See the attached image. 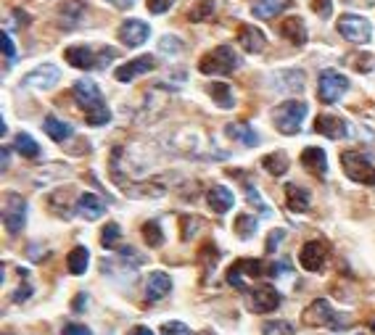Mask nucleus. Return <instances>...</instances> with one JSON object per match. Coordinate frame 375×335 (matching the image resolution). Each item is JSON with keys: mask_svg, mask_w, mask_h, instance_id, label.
I'll return each mask as SVG.
<instances>
[{"mask_svg": "<svg viewBox=\"0 0 375 335\" xmlns=\"http://www.w3.org/2000/svg\"><path fill=\"white\" fill-rule=\"evenodd\" d=\"M72 96H74V100H77V106L85 111L87 124L103 127V124L111 121L109 106H106V100H103V96H101V90H98V84L93 82V80H80V82H74Z\"/></svg>", "mask_w": 375, "mask_h": 335, "instance_id": "obj_1", "label": "nucleus"}, {"mask_svg": "<svg viewBox=\"0 0 375 335\" xmlns=\"http://www.w3.org/2000/svg\"><path fill=\"white\" fill-rule=\"evenodd\" d=\"M304 327H330V330H346L349 317H341L339 311L330 306L328 299L312 301L302 314Z\"/></svg>", "mask_w": 375, "mask_h": 335, "instance_id": "obj_2", "label": "nucleus"}, {"mask_svg": "<svg viewBox=\"0 0 375 335\" xmlns=\"http://www.w3.org/2000/svg\"><path fill=\"white\" fill-rule=\"evenodd\" d=\"M64 59L72 64L74 69H103L106 64L117 59V50L114 48H101V50H93L87 48V45H72V48L64 50Z\"/></svg>", "mask_w": 375, "mask_h": 335, "instance_id": "obj_3", "label": "nucleus"}, {"mask_svg": "<svg viewBox=\"0 0 375 335\" xmlns=\"http://www.w3.org/2000/svg\"><path fill=\"white\" fill-rule=\"evenodd\" d=\"M238 56L230 45H217L214 50H209L198 61V72L206 77H217V74H233L238 69Z\"/></svg>", "mask_w": 375, "mask_h": 335, "instance_id": "obj_4", "label": "nucleus"}, {"mask_svg": "<svg viewBox=\"0 0 375 335\" xmlns=\"http://www.w3.org/2000/svg\"><path fill=\"white\" fill-rule=\"evenodd\" d=\"M307 111H309V108H307L304 100H286V103H280V106L275 108L272 121H275L278 132H283V135H296V132L302 130Z\"/></svg>", "mask_w": 375, "mask_h": 335, "instance_id": "obj_5", "label": "nucleus"}, {"mask_svg": "<svg viewBox=\"0 0 375 335\" xmlns=\"http://www.w3.org/2000/svg\"><path fill=\"white\" fill-rule=\"evenodd\" d=\"M341 167L346 172V177L360 185H375V167L357 151H344L341 154Z\"/></svg>", "mask_w": 375, "mask_h": 335, "instance_id": "obj_6", "label": "nucleus"}, {"mask_svg": "<svg viewBox=\"0 0 375 335\" xmlns=\"http://www.w3.org/2000/svg\"><path fill=\"white\" fill-rule=\"evenodd\" d=\"M339 35L344 37V40L354 43V45H365V43H370V37H373V24H370L365 16L344 13L339 19Z\"/></svg>", "mask_w": 375, "mask_h": 335, "instance_id": "obj_7", "label": "nucleus"}, {"mask_svg": "<svg viewBox=\"0 0 375 335\" xmlns=\"http://www.w3.org/2000/svg\"><path fill=\"white\" fill-rule=\"evenodd\" d=\"M3 225L11 235H19L27 225V201L19 193H6L3 201Z\"/></svg>", "mask_w": 375, "mask_h": 335, "instance_id": "obj_8", "label": "nucleus"}, {"mask_svg": "<svg viewBox=\"0 0 375 335\" xmlns=\"http://www.w3.org/2000/svg\"><path fill=\"white\" fill-rule=\"evenodd\" d=\"M346 90H349V80L336 69H325L317 80V98L323 103H336Z\"/></svg>", "mask_w": 375, "mask_h": 335, "instance_id": "obj_9", "label": "nucleus"}, {"mask_svg": "<svg viewBox=\"0 0 375 335\" xmlns=\"http://www.w3.org/2000/svg\"><path fill=\"white\" fill-rule=\"evenodd\" d=\"M267 267H262V262L256 259H238L228 269V285L238 288V290H246L249 288V280H256L259 275H265Z\"/></svg>", "mask_w": 375, "mask_h": 335, "instance_id": "obj_10", "label": "nucleus"}, {"mask_svg": "<svg viewBox=\"0 0 375 335\" xmlns=\"http://www.w3.org/2000/svg\"><path fill=\"white\" fill-rule=\"evenodd\" d=\"M328 243L323 240H307L302 246V251H299V264H302L307 272H323L328 264Z\"/></svg>", "mask_w": 375, "mask_h": 335, "instance_id": "obj_11", "label": "nucleus"}, {"mask_svg": "<svg viewBox=\"0 0 375 335\" xmlns=\"http://www.w3.org/2000/svg\"><path fill=\"white\" fill-rule=\"evenodd\" d=\"M117 37L122 40V45H127V48H140L145 40L151 37V27L140 22V19H127V22L119 24Z\"/></svg>", "mask_w": 375, "mask_h": 335, "instance_id": "obj_12", "label": "nucleus"}, {"mask_svg": "<svg viewBox=\"0 0 375 335\" xmlns=\"http://www.w3.org/2000/svg\"><path fill=\"white\" fill-rule=\"evenodd\" d=\"M154 69H156V59L154 56H138V59L122 64L119 69L114 72V77H117V82H133V80L143 77V74H151Z\"/></svg>", "mask_w": 375, "mask_h": 335, "instance_id": "obj_13", "label": "nucleus"}, {"mask_svg": "<svg viewBox=\"0 0 375 335\" xmlns=\"http://www.w3.org/2000/svg\"><path fill=\"white\" fill-rule=\"evenodd\" d=\"M61 80V72L59 66H53V64H43V66H37L32 72L24 77V87H35V90H50L53 84Z\"/></svg>", "mask_w": 375, "mask_h": 335, "instance_id": "obj_14", "label": "nucleus"}, {"mask_svg": "<svg viewBox=\"0 0 375 335\" xmlns=\"http://www.w3.org/2000/svg\"><path fill=\"white\" fill-rule=\"evenodd\" d=\"M280 293L275 290L272 285H259L251 293V306L249 309L254 311V314H270V311H275L280 306Z\"/></svg>", "mask_w": 375, "mask_h": 335, "instance_id": "obj_15", "label": "nucleus"}, {"mask_svg": "<svg viewBox=\"0 0 375 335\" xmlns=\"http://www.w3.org/2000/svg\"><path fill=\"white\" fill-rule=\"evenodd\" d=\"M315 132L323 135V137H328V140H341V137H346L349 127H346V121L341 119V117H336V114H320L315 119Z\"/></svg>", "mask_w": 375, "mask_h": 335, "instance_id": "obj_16", "label": "nucleus"}, {"mask_svg": "<svg viewBox=\"0 0 375 335\" xmlns=\"http://www.w3.org/2000/svg\"><path fill=\"white\" fill-rule=\"evenodd\" d=\"M77 214L82 216V219H87V222H96V219H101V216L106 214V201L101 198V195H96V193H82L80 198H77Z\"/></svg>", "mask_w": 375, "mask_h": 335, "instance_id": "obj_17", "label": "nucleus"}, {"mask_svg": "<svg viewBox=\"0 0 375 335\" xmlns=\"http://www.w3.org/2000/svg\"><path fill=\"white\" fill-rule=\"evenodd\" d=\"M238 45H241L246 53H262L267 45V37L259 27L243 24L241 29H238Z\"/></svg>", "mask_w": 375, "mask_h": 335, "instance_id": "obj_18", "label": "nucleus"}, {"mask_svg": "<svg viewBox=\"0 0 375 335\" xmlns=\"http://www.w3.org/2000/svg\"><path fill=\"white\" fill-rule=\"evenodd\" d=\"M172 290V277L167 272H151L145 280V299L148 301H161L167 299Z\"/></svg>", "mask_w": 375, "mask_h": 335, "instance_id": "obj_19", "label": "nucleus"}, {"mask_svg": "<svg viewBox=\"0 0 375 335\" xmlns=\"http://www.w3.org/2000/svg\"><path fill=\"white\" fill-rule=\"evenodd\" d=\"M206 201L212 206V211L214 214H228L235 204V195H233L230 188H225V185H214L212 191L206 193Z\"/></svg>", "mask_w": 375, "mask_h": 335, "instance_id": "obj_20", "label": "nucleus"}, {"mask_svg": "<svg viewBox=\"0 0 375 335\" xmlns=\"http://www.w3.org/2000/svg\"><path fill=\"white\" fill-rule=\"evenodd\" d=\"M302 167L315 174V177H325L328 174V158L323 148H307L302 154Z\"/></svg>", "mask_w": 375, "mask_h": 335, "instance_id": "obj_21", "label": "nucleus"}, {"mask_svg": "<svg viewBox=\"0 0 375 335\" xmlns=\"http://www.w3.org/2000/svg\"><path fill=\"white\" fill-rule=\"evenodd\" d=\"M280 35L288 40L291 45H304L307 43V27L299 16H288L280 22Z\"/></svg>", "mask_w": 375, "mask_h": 335, "instance_id": "obj_22", "label": "nucleus"}, {"mask_svg": "<svg viewBox=\"0 0 375 335\" xmlns=\"http://www.w3.org/2000/svg\"><path fill=\"white\" fill-rule=\"evenodd\" d=\"M286 204H288V209L293 214H304V211L309 209V191L302 188V185L288 182V185H286Z\"/></svg>", "mask_w": 375, "mask_h": 335, "instance_id": "obj_23", "label": "nucleus"}, {"mask_svg": "<svg viewBox=\"0 0 375 335\" xmlns=\"http://www.w3.org/2000/svg\"><path fill=\"white\" fill-rule=\"evenodd\" d=\"M225 132H228V137L238 140V143L246 145V148L259 145V135H256V132L251 130V124H246V121H230V124L225 127Z\"/></svg>", "mask_w": 375, "mask_h": 335, "instance_id": "obj_24", "label": "nucleus"}, {"mask_svg": "<svg viewBox=\"0 0 375 335\" xmlns=\"http://www.w3.org/2000/svg\"><path fill=\"white\" fill-rule=\"evenodd\" d=\"M288 6L291 0H256L254 6H251V13H254L256 19H272L280 11H286Z\"/></svg>", "mask_w": 375, "mask_h": 335, "instance_id": "obj_25", "label": "nucleus"}, {"mask_svg": "<svg viewBox=\"0 0 375 335\" xmlns=\"http://www.w3.org/2000/svg\"><path fill=\"white\" fill-rule=\"evenodd\" d=\"M87 264H90V251L85 246H74L69 256H66V269L72 275H85L87 272Z\"/></svg>", "mask_w": 375, "mask_h": 335, "instance_id": "obj_26", "label": "nucleus"}, {"mask_svg": "<svg viewBox=\"0 0 375 335\" xmlns=\"http://www.w3.org/2000/svg\"><path fill=\"white\" fill-rule=\"evenodd\" d=\"M43 130L48 132L50 140H56V143H64L66 137H72V124H66V121L56 119V117H45L43 121Z\"/></svg>", "mask_w": 375, "mask_h": 335, "instance_id": "obj_27", "label": "nucleus"}, {"mask_svg": "<svg viewBox=\"0 0 375 335\" xmlns=\"http://www.w3.org/2000/svg\"><path fill=\"white\" fill-rule=\"evenodd\" d=\"M209 96L219 108H233L235 106V96H233L230 84L228 82H212L209 84Z\"/></svg>", "mask_w": 375, "mask_h": 335, "instance_id": "obj_28", "label": "nucleus"}, {"mask_svg": "<svg viewBox=\"0 0 375 335\" xmlns=\"http://www.w3.org/2000/svg\"><path fill=\"white\" fill-rule=\"evenodd\" d=\"M262 167H265L272 177H283V174L288 172V156L283 154V151H278V154H267L265 158H262Z\"/></svg>", "mask_w": 375, "mask_h": 335, "instance_id": "obj_29", "label": "nucleus"}, {"mask_svg": "<svg viewBox=\"0 0 375 335\" xmlns=\"http://www.w3.org/2000/svg\"><path fill=\"white\" fill-rule=\"evenodd\" d=\"M217 11V3L214 0H198L191 6V11H188V22H209L212 16Z\"/></svg>", "mask_w": 375, "mask_h": 335, "instance_id": "obj_30", "label": "nucleus"}, {"mask_svg": "<svg viewBox=\"0 0 375 335\" xmlns=\"http://www.w3.org/2000/svg\"><path fill=\"white\" fill-rule=\"evenodd\" d=\"M13 148L24 156V158H37V156H40V145H37L35 137L27 135V132H19V135L13 137Z\"/></svg>", "mask_w": 375, "mask_h": 335, "instance_id": "obj_31", "label": "nucleus"}, {"mask_svg": "<svg viewBox=\"0 0 375 335\" xmlns=\"http://www.w3.org/2000/svg\"><path fill=\"white\" fill-rule=\"evenodd\" d=\"M256 228H259V222H256V216H251V214H238L235 216V225H233L235 235L243 240L251 238V235L256 232Z\"/></svg>", "mask_w": 375, "mask_h": 335, "instance_id": "obj_32", "label": "nucleus"}, {"mask_svg": "<svg viewBox=\"0 0 375 335\" xmlns=\"http://www.w3.org/2000/svg\"><path fill=\"white\" fill-rule=\"evenodd\" d=\"M143 238L151 248H159L164 243V232H161V225L159 222H145L143 225Z\"/></svg>", "mask_w": 375, "mask_h": 335, "instance_id": "obj_33", "label": "nucleus"}, {"mask_svg": "<svg viewBox=\"0 0 375 335\" xmlns=\"http://www.w3.org/2000/svg\"><path fill=\"white\" fill-rule=\"evenodd\" d=\"M119 238H122V228L117 222H109V225L103 228V232H101V246H103V248H114V246L119 243Z\"/></svg>", "mask_w": 375, "mask_h": 335, "instance_id": "obj_34", "label": "nucleus"}, {"mask_svg": "<svg viewBox=\"0 0 375 335\" xmlns=\"http://www.w3.org/2000/svg\"><path fill=\"white\" fill-rule=\"evenodd\" d=\"M262 335H293L291 322H267L262 327Z\"/></svg>", "mask_w": 375, "mask_h": 335, "instance_id": "obj_35", "label": "nucleus"}, {"mask_svg": "<svg viewBox=\"0 0 375 335\" xmlns=\"http://www.w3.org/2000/svg\"><path fill=\"white\" fill-rule=\"evenodd\" d=\"M159 48H161V53H180L182 50V43L177 40V37H161V43H159Z\"/></svg>", "mask_w": 375, "mask_h": 335, "instance_id": "obj_36", "label": "nucleus"}, {"mask_svg": "<svg viewBox=\"0 0 375 335\" xmlns=\"http://www.w3.org/2000/svg\"><path fill=\"white\" fill-rule=\"evenodd\" d=\"M175 3H177V0H145V6H148L151 13H167Z\"/></svg>", "mask_w": 375, "mask_h": 335, "instance_id": "obj_37", "label": "nucleus"}, {"mask_svg": "<svg viewBox=\"0 0 375 335\" xmlns=\"http://www.w3.org/2000/svg\"><path fill=\"white\" fill-rule=\"evenodd\" d=\"M312 11L320 16V19H328L333 13V0H312Z\"/></svg>", "mask_w": 375, "mask_h": 335, "instance_id": "obj_38", "label": "nucleus"}, {"mask_svg": "<svg viewBox=\"0 0 375 335\" xmlns=\"http://www.w3.org/2000/svg\"><path fill=\"white\" fill-rule=\"evenodd\" d=\"M161 335H193L191 333V327L182 322H167L161 327Z\"/></svg>", "mask_w": 375, "mask_h": 335, "instance_id": "obj_39", "label": "nucleus"}, {"mask_svg": "<svg viewBox=\"0 0 375 335\" xmlns=\"http://www.w3.org/2000/svg\"><path fill=\"white\" fill-rule=\"evenodd\" d=\"M0 43H3V53H6L8 64H13V61H16V48H13L11 35H8V32H3V35H0Z\"/></svg>", "mask_w": 375, "mask_h": 335, "instance_id": "obj_40", "label": "nucleus"}, {"mask_svg": "<svg viewBox=\"0 0 375 335\" xmlns=\"http://www.w3.org/2000/svg\"><path fill=\"white\" fill-rule=\"evenodd\" d=\"M246 195H249V204L259 206V209H262V211L267 214V206L262 204V195H259V193L254 191V185H249V182H246Z\"/></svg>", "mask_w": 375, "mask_h": 335, "instance_id": "obj_41", "label": "nucleus"}, {"mask_svg": "<svg viewBox=\"0 0 375 335\" xmlns=\"http://www.w3.org/2000/svg\"><path fill=\"white\" fill-rule=\"evenodd\" d=\"M283 238H286V230H272V232H270V240H267V251H275V246H278Z\"/></svg>", "mask_w": 375, "mask_h": 335, "instance_id": "obj_42", "label": "nucleus"}, {"mask_svg": "<svg viewBox=\"0 0 375 335\" xmlns=\"http://www.w3.org/2000/svg\"><path fill=\"white\" fill-rule=\"evenodd\" d=\"M61 335H93V333L87 330L85 325H66V327L61 330Z\"/></svg>", "mask_w": 375, "mask_h": 335, "instance_id": "obj_43", "label": "nucleus"}, {"mask_svg": "<svg viewBox=\"0 0 375 335\" xmlns=\"http://www.w3.org/2000/svg\"><path fill=\"white\" fill-rule=\"evenodd\" d=\"M29 296H32V285H22V288H19V290H16V293L11 296V301H16V304H19V301H27Z\"/></svg>", "mask_w": 375, "mask_h": 335, "instance_id": "obj_44", "label": "nucleus"}, {"mask_svg": "<svg viewBox=\"0 0 375 335\" xmlns=\"http://www.w3.org/2000/svg\"><path fill=\"white\" fill-rule=\"evenodd\" d=\"M106 3H111L114 8H119V11H127V8H133L135 0H106Z\"/></svg>", "mask_w": 375, "mask_h": 335, "instance_id": "obj_45", "label": "nucleus"}, {"mask_svg": "<svg viewBox=\"0 0 375 335\" xmlns=\"http://www.w3.org/2000/svg\"><path fill=\"white\" fill-rule=\"evenodd\" d=\"M85 301H87V296L85 293H80V296L74 299V311H85Z\"/></svg>", "mask_w": 375, "mask_h": 335, "instance_id": "obj_46", "label": "nucleus"}, {"mask_svg": "<svg viewBox=\"0 0 375 335\" xmlns=\"http://www.w3.org/2000/svg\"><path fill=\"white\" fill-rule=\"evenodd\" d=\"M127 335H154V333H151L148 327H143V325H138V327H133V330H130Z\"/></svg>", "mask_w": 375, "mask_h": 335, "instance_id": "obj_47", "label": "nucleus"}, {"mask_svg": "<svg viewBox=\"0 0 375 335\" xmlns=\"http://www.w3.org/2000/svg\"><path fill=\"white\" fill-rule=\"evenodd\" d=\"M373 330H375V325H373Z\"/></svg>", "mask_w": 375, "mask_h": 335, "instance_id": "obj_48", "label": "nucleus"}]
</instances>
